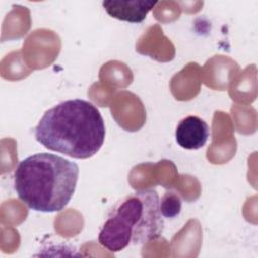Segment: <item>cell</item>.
<instances>
[{"label":"cell","mask_w":258,"mask_h":258,"mask_svg":"<svg viewBox=\"0 0 258 258\" xmlns=\"http://www.w3.org/2000/svg\"><path fill=\"white\" fill-rule=\"evenodd\" d=\"M105 135L99 109L82 99L68 100L48 109L34 129L35 139L45 148L77 159L95 155Z\"/></svg>","instance_id":"cell-1"},{"label":"cell","mask_w":258,"mask_h":258,"mask_svg":"<svg viewBox=\"0 0 258 258\" xmlns=\"http://www.w3.org/2000/svg\"><path fill=\"white\" fill-rule=\"evenodd\" d=\"M78 177L77 163L52 153H35L17 165L14 188L18 198L31 210L59 212L71 201Z\"/></svg>","instance_id":"cell-2"},{"label":"cell","mask_w":258,"mask_h":258,"mask_svg":"<svg viewBox=\"0 0 258 258\" xmlns=\"http://www.w3.org/2000/svg\"><path fill=\"white\" fill-rule=\"evenodd\" d=\"M164 221L154 189H141L118 201L99 233V243L111 252L144 245L161 236Z\"/></svg>","instance_id":"cell-3"},{"label":"cell","mask_w":258,"mask_h":258,"mask_svg":"<svg viewBox=\"0 0 258 258\" xmlns=\"http://www.w3.org/2000/svg\"><path fill=\"white\" fill-rule=\"evenodd\" d=\"M210 136L209 125L198 116H187L179 121L175 130L177 144L188 150L202 148Z\"/></svg>","instance_id":"cell-4"},{"label":"cell","mask_w":258,"mask_h":258,"mask_svg":"<svg viewBox=\"0 0 258 258\" xmlns=\"http://www.w3.org/2000/svg\"><path fill=\"white\" fill-rule=\"evenodd\" d=\"M156 4L157 1L151 0H108L102 3L104 9L111 17L132 23L142 22Z\"/></svg>","instance_id":"cell-5"},{"label":"cell","mask_w":258,"mask_h":258,"mask_svg":"<svg viewBox=\"0 0 258 258\" xmlns=\"http://www.w3.org/2000/svg\"><path fill=\"white\" fill-rule=\"evenodd\" d=\"M159 209L162 217L174 218L181 210V199L177 192L172 190H167L161 201L159 200Z\"/></svg>","instance_id":"cell-6"}]
</instances>
